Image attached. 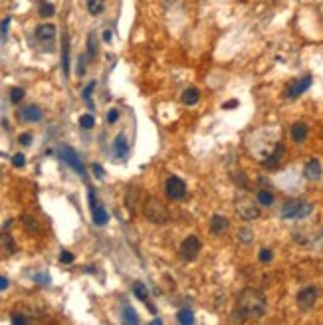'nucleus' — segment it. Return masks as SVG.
<instances>
[{"label": "nucleus", "instance_id": "obj_1", "mask_svg": "<svg viewBox=\"0 0 323 325\" xmlns=\"http://www.w3.org/2000/svg\"><path fill=\"white\" fill-rule=\"evenodd\" d=\"M266 313V295L256 288H244L236 297V311L234 319L248 321V319H260Z\"/></svg>", "mask_w": 323, "mask_h": 325}, {"label": "nucleus", "instance_id": "obj_2", "mask_svg": "<svg viewBox=\"0 0 323 325\" xmlns=\"http://www.w3.org/2000/svg\"><path fill=\"white\" fill-rule=\"evenodd\" d=\"M143 216L153 224H167L169 222V210L159 198L149 196L143 204Z\"/></svg>", "mask_w": 323, "mask_h": 325}, {"label": "nucleus", "instance_id": "obj_3", "mask_svg": "<svg viewBox=\"0 0 323 325\" xmlns=\"http://www.w3.org/2000/svg\"><path fill=\"white\" fill-rule=\"evenodd\" d=\"M313 212V202L307 200H288L282 206V218L295 220V218H305Z\"/></svg>", "mask_w": 323, "mask_h": 325}, {"label": "nucleus", "instance_id": "obj_4", "mask_svg": "<svg viewBox=\"0 0 323 325\" xmlns=\"http://www.w3.org/2000/svg\"><path fill=\"white\" fill-rule=\"evenodd\" d=\"M236 214H238L242 220H246V222L256 220V218H260L258 202H254V200L248 198V196H238V198H236Z\"/></svg>", "mask_w": 323, "mask_h": 325}, {"label": "nucleus", "instance_id": "obj_5", "mask_svg": "<svg viewBox=\"0 0 323 325\" xmlns=\"http://www.w3.org/2000/svg\"><path fill=\"white\" fill-rule=\"evenodd\" d=\"M311 84H313L311 75H303V77L293 79V82H290V84L286 86V90H284V98L286 99H297L301 94H305V92L311 88Z\"/></svg>", "mask_w": 323, "mask_h": 325}, {"label": "nucleus", "instance_id": "obj_6", "mask_svg": "<svg viewBox=\"0 0 323 325\" xmlns=\"http://www.w3.org/2000/svg\"><path fill=\"white\" fill-rule=\"evenodd\" d=\"M165 193L167 196L171 198V200H183L185 196H187V185H185V181L183 179H179V177H169L167 179V183H165Z\"/></svg>", "mask_w": 323, "mask_h": 325}, {"label": "nucleus", "instance_id": "obj_7", "mask_svg": "<svg viewBox=\"0 0 323 325\" xmlns=\"http://www.w3.org/2000/svg\"><path fill=\"white\" fill-rule=\"evenodd\" d=\"M200 240H198V236H187L185 240H183V244H181V258L185 262H194L196 260V256H198V252H200Z\"/></svg>", "mask_w": 323, "mask_h": 325}, {"label": "nucleus", "instance_id": "obj_8", "mask_svg": "<svg viewBox=\"0 0 323 325\" xmlns=\"http://www.w3.org/2000/svg\"><path fill=\"white\" fill-rule=\"evenodd\" d=\"M60 157H62V161H65L79 177H84L86 179V165L82 162V159L77 157V153L71 149V147H67V145H62L60 147Z\"/></svg>", "mask_w": 323, "mask_h": 325}, {"label": "nucleus", "instance_id": "obj_9", "mask_svg": "<svg viewBox=\"0 0 323 325\" xmlns=\"http://www.w3.org/2000/svg\"><path fill=\"white\" fill-rule=\"evenodd\" d=\"M317 297H319V290L313 288V286H307V288L299 290V293H297V305L301 309H311L315 305Z\"/></svg>", "mask_w": 323, "mask_h": 325}, {"label": "nucleus", "instance_id": "obj_10", "mask_svg": "<svg viewBox=\"0 0 323 325\" xmlns=\"http://www.w3.org/2000/svg\"><path fill=\"white\" fill-rule=\"evenodd\" d=\"M284 155H286V147H284L282 143H278V145L274 147V151L268 155V159H264V167H266V169H276V167H280Z\"/></svg>", "mask_w": 323, "mask_h": 325}, {"label": "nucleus", "instance_id": "obj_11", "mask_svg": "<svg viewBox=\"0 0 323 325\" xmlns=\"http://www.w3.org/2000/svg\"><path fill=\"white\" fill-rule=\"evenodd\" d=\"M321 165L317 159H311V161L305 162V169H303V177L307 181H319L321 179Z\"/></svg>", "mask_w": 323, "mask_h": 325}, {"label": "nucleus", "instance_id": "obj_12", "mask_svg": "<svg viewBox=\"0 0 323 325\" xmlns=\"http://www.w3.org/2000/svg\"><path fill=\"white\" fill-rule=\"evenodd\" d=\"M18 117L22 121H32V123H36V121L42 119V109L36 107V105H28V107H24V109L18 111Z\"/></svg>", "mask_w": 323, "mask_h": 325}, {"label": "nucleus", "instance_id": "obj_13", "mask_svg": "<svg viewBox=\"0 0 323 325\" xmlns=\"http://www.w3.org/2000/svg\"><path fill=\"white\" fill-rule=\"evenodd\" d=\"M307 135H309V127H307V123H303V121H295V123L291 125V139H293L295 143H303V141L307 139Z\"/></svg>", "mask_w": 323, "mask_h": 325}, {"label": "nucleus", "instance_id": "obj_14", "mask_svg": "<svg viewBox=\"0 0 323 325\" xmlns=\"http://www.w3.org/2000/svg\"><path fill=\"white\" fill-rule=\"evenodd\" d=\"M228 226H230V222H228L226 216H222V214H214L210 218V232L212 234H222V232L228 230Z\"/></svg>", "mask_w": 323, "mask_h": 325}, {"label": "nucleus", "instance_id": "obj_15", "mask_svg": "<svg viewBox=\"0 0 323 325\" xmlns=\"http://www.w3.org/2000/svg\"><path fill=\"white\" fill-rule=\"evenodd\" d=\"M92 208V218H94V222H96L97 226H105L107 224V220H109V216H107V210L99 204V202H96L94 206H90Z\"/></svg>", "mask_w": 323, "mask_h": 325}, {"label": "nucleus", "instance_id": "obj_16", "mask_svg": "<svg viewBox=\"0 0 323 325\" xmlns=\"http://www.w3.org/2000/svg\"><path fill=\"white\" fill-rule=\"evenodd\" d=\"M54 36H56V26H52V24H42L36 28V38L40 42H52Z\"/></svg>", "mask_w": 323, "mask_h": 325}, {"label": "nucleus", "instance_id": "obj_17", "mask_svg": "<svg viewBox=\"0 0 323 325\" xmlns=\"http://www.w3.org/2000/svg\"><path fill=\"white\" fill-rule=\"evenodd\" d=\"M139 195H141L139 187H129V189H127V195H125V206H127V210H129L131 214H133V212H135V208H137Z\"/></svg>", "mask_w": 323, "mask_h": 325}, {"label": "nucleus", "instance_id": "obj_18", "mask_svg": "<svg viewBox=\"0 0 323 325\" xmlns=\"http://www.w3.org/2000/svg\"><path fill=\"white\" fill-rule=\"evenodd\" d=\"M62 67H64V73L69 75V36L62 34Z\"/></svg>", "mask_w": 323, "mask_h": 325}, {"label": "nucleus", "instance_id": "obj_19", "mask_svg": "<svg viewBox=\"0 0 323 325\" xmlns=\"http://www.w3.org/2000/svg\"><path fill=\"white\" fill-rule=\"evenodd\" d=\"M113 149H115V155L117 157H125L127 151H129V143H127V137L123 133H119L115 137V143H113Z\"/></svg>", "mask_w": 323, "mask_h": 325}, {"label": "nucleus", "instance_id": "obj_20", "mask_svg": "<svg viewBox=\"0 0 323 325\" xmlns=\"http://www.w3.org/2000/svg\"><path fill=\"white\" fill-rule=\"evenodd\" d=\"M133 293L137 295V299H141L143 303H147L151 311H155V307H153V305L149 303V292H147L145 284H141V282H135V284H133Z\"/></svg>", "mask_w": 323, "mask_h": 325}, {"label": "nucleus", "instance_id": "obj_21", "mask_svg": "<svg viewBox=\"0 0 323 325\" xmlns=\"http://www.w3.org/2000/svg\"><path fill=\"white\" fill-rule=\"evenodd\" d=\"M0 248L8 254H14L16 252V244H14V238L8 234V232H0Z\"/></svg>", "mask_w": 323, "mask_h": 325}, {"label": "nucleus", "instance_id": "obj_22", "mask_svg": "<svg viewBox=\"0 0 323 325\" xmlns=\"http://www.w3.org/2000/svg\"><path fill=\"white\" fill-rule=\"evenodd\" d=\"M198 99H200V92L196 88H187L181 96V101L185 105H194V103H198Z\"/></svg>", "mask_w": 323, "mask_h": 325}, {"label": "nucleus", "instance_id": "obj_23", "mask_svg": "<svg viewBox=\"0 0 323 325\" xmlns=\"http://www.w3.org/2000/svg\"><path fill=\"white\" fill-rule=\"evenodd\" d=\"M105 8V0H88V12L92 16H99Z\"/></svg>", "mask_w": 323, "mask_h": 325}, {"label": "nucleus", "instance_id": "obj_24", "mask_svg": "<svg viewBox=\"0 0 323 325\" xmlns=\"http://www.w3.org/2000/svg\"><path fill=\"white\" fill-rule=\"evenodd\" d=\"M238 240H240L242 244H250V242L254 240V232H252L248 226L240 228V230H238Z\"/></svg>", "mask_w": 323, "mask_h": 325}, {"label": "nucleus", "instance_id": "obj_25", "mask_svg": "<svg viewBox=\"0 0 323 325\" xmlns=\"http://www.w3.org/2000/svg\"><path fill=\"white\" fill-rule=\"evenodd\" d=\"M258 204L262 206H272L274 204V195L270 193V191H258Z\"/></svg>", "mask_w": 323, "mask_h": 325}, {"label": "nucleus", "instance_id": "obj_26", "mask_svg": "<svg viewBox=\"0 0 323 325\" xmlns=\"http://www.w3.org/2000/svg\"><path fill=\"white\" fill-rule=\"evenodd\" d=\"M54 12H56V8H54V4H50V2H42L40 8H38V14H40L42 18H50V16H54Z\"/></svg>", "mask_w": 323, "mask_h": 325}, {"label": "nucleus", "instance_id": "obj_27", "mask_svg": "<svg viewBox=\"0 0 323 325\" xmlns=\"http://www.w3.org/2000/svg\"><path fill=\"white\" fill-rule=\"evenodd\" d=\"M123 321L125 323H139V317H137V313H135V309L131 305L123 307Z\"/></svg>", "mask_w": 323, "mask_h": 325}, {"label": "nucleus", "instance_id": "obj_28", "mask_svg": "<svg viewBox=\"0 0 323 325\" xmlns=\"http://www.w3.org/2000/svg\"><path fill=\"white\" fill-rule=\"evenodd\" d=\"M177 319H179V323H187V325L194 323V315L191 309H181L179 315H177Z\"/></svg>", "mask_w": 323, "mask_h": 325}, {"label": "nucleus", "instance_id": "obj_29", "mask_svg": "<svg viewBox=\"0 0 323 325\" xmlns=\"http://www.w3.org/2000/svg\"><path fill=\"white\" fill-rule=\"evenodd\" d=\"M88 52H90V58H96V56H97L96 32H90V36H88Z\"/></svg>", "mask_w": 323, "mask_h": 325}, {"label": "nucleus", "instance_id": "obj_30", "mask_svg": "<svg viewBox=\"0 0 323 325\" xmlns=\"http://www.w3.org/2000/svg\"><path fill=\"white\" fill-rule=\"evenodd\" d=\"M79 125H82L84 129H92V127L96 125V119H94V115H90V113L82 115V117H79Z\"/></svg>", "mask_w": 323, "mask_h": 325}, {"label": "nucleus", "instance_id": "obj_31", "mask_svg": "<svg viewBox=\"0 0 323 325\" xmlns=\"http://www.w3.org/2000/svg\"><path fill=\"white\" fill-rule=\"evenodd\" d=\"M22 224L28 228L30 232H38V230H40V226H38V222L34 220L32 216H28V214H24V216H22Z\"/></svg>", "mask_w": 323, "mask_h": 325}, {"label": "nucleus", "instance_id": "obj_32", "mask_svg": "<svg viewBox=\"0 0 323 325\" xmlns=\"http://www.w3.org/2000/svg\"><path fill=\"white\" fill-rule=\"evenodd\" d=\"M24 99V90L22 88H12L10 90V101L12 103H20Z\"/></svg>", "mask_w": 323, "mask_h": 325}, {"label": "nucleus", "instance_id": "obj_33", "mask_svg": "<svg viewBox=\"0 0 323 325\" xmlns=\"http://www.w3.org/2000/svg\"><path fill=\"white\" fill-rule=\"evenodd\" d=\"M272 258H274V252L270 250V248H262L258 254V260L264 262V264H268V262H272Z\"/></svg>", "mask_w": 323, "mask_h": 325}, {"label": "nucleus", "instance_id": "obj_34", "mask_svg": "<svg viewBox=\"0 0 323 325\" xmlns=\"http://www.w3.org/2000/svg\"><path fill=\"white\" fill-rule=\"evenodd\" d=\"M86 65H88L86 54H82V56L77 58V75H86Z\"/></svg>", "mask_w": 323, "mask_h": 325}, {"label": "nucleus", "instance_id": "obj_35", "mask_svg": "<svg viewBox=\"0 0 323 325\" xmlns=\"http://www.w3.org/2000/svg\"><path fill=\"white\" fill-rule=\"evenodd\" d=\"M12 165H14L16 169H20V167H24V165H26V157H24L22 153H16V155L12 157Z\"/></svg>", "mask_w": 323, "mask_h": 325}, {"label": "nucleus", "instance_id": "obj_36", "mask_svg": "<svg viewBox=\"0 0 323 325\" xmlns=\"http://www.w3.org/2000/svg\"><path fill=\"white\" fill-rule=\"evenodd\" d=\"M94 88H96V82H92V84L84 90V99H86L88 103H92V92H94Z\"/></svg>", "mask_w": 323, "mask_h": 325}, {"label": "nucleus", "instance_id": "obj_37", "mask_svg": "<svg viewBox=\"0 0 323 325\" xmlns=\"http://www.w3.org/2000/svg\"><path fill=\"white\" fill-rule=\"evenodd\" d=\"M12 323L24 325V323H28V317H24L22 313H12Z\"/></svg>", "mask_w": 323, "mask_h": 325}, {"label": "nucleus", "instance_id": "obj_38", "mask_svg": "<svg viewBox=\"0 0 323 325\" xmlns=\"http://www.w3.org/2000/svg\"><path fill=\"white\" fill-rule=\"evenodd\" d=\"M117 119H119V111H117V109H111V111L107 113V123H111V125H113Z\"/></svg>", "mask_w": 323, "mask_h": 325}, {"label": "nucleus", "instance_id": "obj_39", "mask_svg": "<svg viewBox=\"0 0 323 325\" xmlns=\"http://www.w3.org/2000/svg\"><path fill=\"white\" fill-rule=\"evenodd\" d=\"M30 143H32V135H30V133H22V135H20V145L28 147Z\"/></svg>", "mask_w": 323, "mask_h": 325}, {"label": "nucleus", "instance_id": "obj_40", "mask_svg": "<svg viewBox=\"0 0 323 325\" xmlns=\"http://www.w3.org/2000/svg\"><path fill=\"white\" fill-rule=\"evenodd\" d=\"M60 262H62V264H71V262H73V254H71V252H62V254H60Z\"/></svg>", "mask_w": 323, "mask_h": 325}, {"label": "nucleus", "instance_id": "obj_41", "mask_svg": "<svg viewBox=\"0 0 323 325\" xmlns=\"http://www.w3.org/2000/svg\"><path fill=\"white\" fill-rule=\"evenodd\" d=\"M92 169H94V175H96V179H99V181H101V179H103V167L96 162V165H94Z\"/></svg>", "mask_w": 323, "mask_h": 325}, {"label": "nucleus", "instance_id": "obj_42", "mask_svg": "<svg viewBox=\"0 0 323 325\" xmlns=\"http://www.w3.org/2000/svg\"><path fill=\"white\" fill-rule=\"evenodd\" d=\"M8 24H10V18H4L2 24H0V32H2V36H6V32H8Z\"/></svg>", "mask_w": 323, "mask_h": 325}, {"label": "nucleus", "instance_id": "obj_43", "mask_svg": "<svg viewBox=\"0 0 323 325\" xmlns=\"http://www.w3.org/2000/svg\"><path fill=\"white\" fill-rule=\"evenodd\" d=\"M232 107H238V99H230L226 103H222V109H232Z\"/></svg>", "mask_w": 323, "mask_h": 325}, {"label": "nucleus", "instance_id": "obj_44", "mask_svg": "<svg viewBox=\"0 0 323 325\" xmlns=\"http://www.w3.org/2000/svg\"><path fill=\"white\" fill-rule=\"evenodd\" d=\"M6 288H8V280L4 276H0V292H4Z\"/></svg>", "mask_w": 323, "mask_h": 325}, {"label": "nucleus", "instance_id": "obj_45", "mask_svg": "<svg viewBox=\"0 0 323 325\" xmlns=\"http://www.w3.org/2000/svg\"><path fill=\"white\" fill-rule=\"evenodd\" d=\"M34 280H36V282H44V284H48V282H50V278H48V276H40V274H38V276H34Z\"/></svg>", "mask_w": 323, "mask_h": 325}, {"label": "nucleus", "instance_id": "obj_46", "mask_svg": "<svg viewBox=\"0 0 323 325\" xmlns=\"http://www.w3.org/2000/svg\"><path fill=\"white\" fill-rule=\"evenodd\" d=\"M103 40H105V42H109V40H111V32H109V30H105V32H103Z\"/></svg>", "mask_w": 323, "mask_h": 325}]
</instances>
